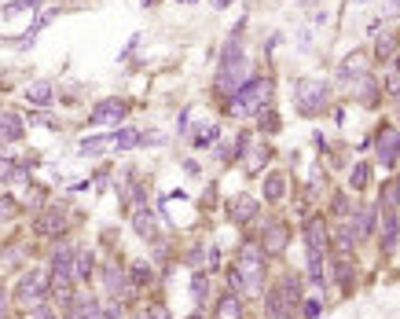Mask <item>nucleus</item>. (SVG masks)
<instances>
[{
  "mask_svg": "<svg viewBox=\"0 0 400 319\" xmlns=\"http://www.w3.org/2000/svg\"><path fill=\"white\" fill-rule=\"evenodd\" d=\"M213 319H243V297H239L235 290L220 294L217 308H213Z\"/></svg>",
  "mask_w": 400,
  "mask_h": 319,
  "instance_id": "nucleus-14",
  "label": "nucleus"
},
{
  "mask_svg": "<svg viewBox=\"0 0 400 319\" xmlns=\"http://www.w3.org/2000/svg\"><path fill=\"white\" fill-rule=\"evenodd\" d=\"M367 184H371V165H367V162H356L353 173H349V187H353V191H364Z\"/></svg>",
  "mask_w": 400,
  "mask_h": 319,
  "instance_id": "nucleus-25",
  "label": "nucleus"
},
{
  "mask_svg": "<svg viewBox=\"0 0 400 319\" xmlns=\"http://www.w3.org/2000/svg\"><path fill=\"white\" fill-rule=\"evenodd\" d=\"M375 151H378V162H382L386 169L397 165V158H400V132L393 129V125H386V129L375 136Z\"/></svg>",
  "mask_w": 400,
  "mask_h": 319,
  "instance_id": "nucleus-6",
  "label": "nucleus"
},
{
  "mask_svg": "<svg viewBox=\"0 0 400 319\" xmlns=\"http://www.w3.org/2000/svg\"><path fill=\"white\" fill-rule=\"evenodd\" d=\"M283 195H287V176H283V173H268L265 176V198L268 202H279Z\"/></svg>",
  "mask_w": 400,
  "mask_h": 319,
  "instance_id": "nucleus-22",
  "label": "nucleus"
},
{
  "mask_svg": "<svg viewBox=\"0 0 400 319\" xmlns=\"http://www.w3.org/2000/svg\"><path fill=\"white\" fill-rule=\"evenodd\" d=\"M386 92L389 95H400V59L389 62V78H386Z\"/></svg>",
  "mask_w": 400,
  "mask_h": 319,
  "instance_id": "nucleus-33",
  "label": "nucleus"
},
{
  "mask_svg": "<svg viewBox=\"0 0 400 319\" xmlns=\"http://www.w3.org/2000/svg\"><path fill=\"white\" fill-rule=\"evenodd\" d=\"M268 158H272V147H254V154L246 158V169L250 173H261V165H265Z\"/></svg>",
  "mask_w": 400,
  "mask_h": 319,
  "instance_id": "nucleus-31",
  "label": "nucleus"
},
{
  "mask_svg": "<svg viewBox=\"0 0 400 319\" xmlns=\"http://www.w3.org/2000/svg\"><path fill=\"white\" fill-rule=\"evenodd\" d=\"M334 213H338V217H349V198H345V195H334Z\"/></svg>",
  "mask_w": 400,
  "mask_h": 319,
  "instance_id": "nucleus-38",
  "label": "nucleus"
},
{
  "mask_svg": "<svg viewBox=\"0 0 400 319\" xmlns=\"http://www.w3.org/2000/svg\"><path fill=\"white\" fill-rule=\"evenodd\" d=\"M125 106L121 99H99L96 106H92V121L96 125H118V121H125Z\"/></svg>",
  "mask_w": 400,
  "mask_h": 319,
  "instance_id": "nucleus-9",
  "label": "nucleus"
},
{
  "mask_svg": "<svg viewBox=\"0 0 400 319\" xmlns=\"http://www.w3.org/2000/svg\"><path fill=\"white\" fill-rule=\"evenodd\" d=\"M272 78H250L243 88L231 95V110L235 114H261L272 103Z\"/></svg>",
  "mask_w": 400,
  "mask_h": 319,
  "instance_id": "nucleus-2",
  "label": "nucleus"
},
{
  "mask_svg": "<svg viewBox=\"0 0 400 319\" xmlns=\"http://www.w3.org/2000/svg\"><path fill=\"white\" fill-rule=\"evenodd\" d=\"M129 275H132L136 286H147V283L154 279V268H151V264H143V261H136L132 268H129Z\"/></svg>",
  "mask_w": 400,
  "mask_h": 319,
  "instance_id": "nucleus-28",
  "label": "nucleus"
},
{
  "mask_svg": "<svg viewBox=\"0 0 400 319\" xmlns=\"http://www.w3.org/2000/svg\"><path fill=\"white\" fill-rule=\"evenodd\" d=\"M397 48H400V37L393 34V29H386V34H378V40H375V59L378 62H393Z\"/></svg>",
  "mask_w": 400,
  "mask_h": 319,
  "instance_id": "nucleus-16",
  "label": "nucleus"
},
{
  "mask_svg": "<svg viewBox=\"0 0 400 319\" xmlns=\"http://www.w3.org/2000/svg\"><path fill=\"white\" fill-rule=\"evenodd\" d=\"M386 12L393 15V19H400V0H389V4H386Z\"/></svg>",
  "mask_w": 400,
  "mask_h": 319,
  "instance_id": "nucleus-44",
  "label": "nucleus"
},
{
  "mask_svg": "<svg viewBox=\"0 0 400 319\" xmlns=\"http://www.w3.org/2000/svg\"><path fill=\"white\" fill-rule=\"evenodd\" d=\"M231 4V0H213V8H228Z\"/></svg>",
  "mask_w": 400,
  "mask_h": 319,
  "instance_id": "nucleus-45",
  "label": "nucleus"
},
{
  "mask_svg": "<svg viewBox=\"0 0 400 319\" xmlns=\"http://www.w3.org/2000/svg\"><path fill=\"white\" fill-rule=\"evenodd\" d=\"M180 4H195V0H180Z\"/></svg>",
  "mask_w": 400,
  "mask_h": 319,
  "instance_id": "nucleus-46",
  "label": "nucleus"
},
{
  "mask_svg": "<svg viewBox=\"0 0 400 319\" xmlns=\"http://www.w3.org/2000/svg\"><path fill=\"white\" fill-rule=\"evenodd\" d=\"M62 228H67V209H45L40 217L34 220V235L40 239H51V235H62Z\"/></svg>",
  "mask_w": 400,
  "mask_h": 319,
  "instance_id": "nucleus-7",
  "label": "nucleus"
},
{
  "mask_svg": "<svg viewBox=\"0 0 400 319\" xmlns=\"http://www.w3.org/2000/svg\"><path fill=\"white\" fill-rule=\"evenodd\" d=\"M143 319H173V316H169V308H165L162 301H151L143 308Z\"/></svg>",
  "mask_w": 400,
  "mask_h": 319,
  "instance_id": "nucleus-35",
  "label": "nucleus"
},
{
  "mask_svg": "<svg viewBox=\"0 0 400 319\" xmlns=\"http://www.w3.org/2000/svg\"><path fill=\"white\" fill-rule=\"evenodd\" d=\"M400 206V180H389L382 187V209H397Z\"/></svg>",
  "mask_w": 400,
  "mask_h": 319,
  "instance_id": "nucleus-27",
  "label": "nucleus"
},
{
  "mask_svg": "<svg viewBox=\"0 0 400 319\" xmlns=\"http://www.w3.org/2000/svg\"><path fill=\"white\" fill-rule=\"evenodd\" d=\"M331 103V88L323 81H312V78H301L294 84V110L305 114V118H316V114H323Z\"/></svg>",
  "mask_w": 400,
  "mask_h": 319,
  "instance_id": "nucleus-3",
  "label": "nucleus"
},
{
  "mask_svg": "<svg viewBox=\"0 0 400 319\" xmlns=\"http://www.w3.org/2000/svg\"><path fill=\"white\" fill-rule=\"evenodd\" d=\"M30 319H56V312H51L48 305H37L34 312H30Z\"/></svg>",
  "mask_w": 400,
  "mask_h": 319,
  "instance_id": "nucleus-41",
  "label": "nucleus"
},
{
  "mask_svg": "<svg viewBox=\"0 0 400 319\" xmlns=\"http://www.w3.org/2000/svg\"><path fill=\"white\" fill-rule=\"evenodd\" d=\"M320 308H323L320 301H305V305H301V316H305V319H316V316H320Z\"/></svg>",
  "mask_w": 400,
  "mask_h": 319,
  "instance_id": "nucleus-40",
  "label": "nucleus"
},
{
  "mask_svg": "<svg viewBox=\"0 0 400 319\" xmlns=\"http://www.w3.org/2000/svg\"><path fill=\"white\" fill-rule=\"evenodd\" d=\"M92 268H96L92 250H78V257H73V275H78V283H89L92 279Z\"/></svg>",
  "mask_w": 400,
  "mask_h": 319,
  "instance_id": "nucleus-21",
  "label": "nucleus"
},
{
  "mask_svg": "<svg viewBox=\"0 0 400 319\" xmlns=\"http://www.w3.org/2000/svg\"><path fill=\"white\" fill-rule=\"evenodd\" d=\"M356 4H364V0H356Z\"/></svg>",
  "mask_w": 400,
  "mask_h": 319,
  "instance_id": "nucleus-47",
  "label": "nucleus"
},
{
  "mask_svg": "<svg viewBox=\"0 0 400 319\" xmlns=\"http://www.w3.org/2000/svg\"><path fill=\"white\" fill-rule=\"evenodd\" d=\"M114 136H96V140H81V154H103V147H110Z\"/></svg>",
  "mask_w": 400,
  "mask_h": 319,
  "instance_id": "nucleus-29",
  "label": "nucleus"
},
{
  "mask_svg": "<svg viewBox=\"0 0 400 319\" xmlns=\"http://www.w3.org/2000/svg\"><path fill=\"white\" fill-rule=\"evenodd\" d=\"M147 4H154V0H147Z\"/></svg>",
  "mask_w": 400,
  "mask_h": 319,
  "instance_id": "nucleus-48",
  "label": "nucleus"
},
{
  "mask_svg": "<svg viewBox=\"0 0 400 319\" xmlns=\"http://www.w3.org/2000/svg\"><path fill=\"white\" fill-rule=\"evenodd\" d=\"M103 283H107V290H110V297L114 301H129L132 297V275L125 272V268H118V264H107L103 268Z\"/></svg>",
  "mask_w": 400,
  "mask_h": 319,
  "instance_id": "nucleus-5",
  "label": "nucleus"
},
{
  "mask_svg": "<svg viewBox=\"0 0 400 319\" xmlns=\"http://www.w3.org/2000/svg\"><path fill=\"white\" fill-rule=\"evenodd\" d=\"M228 283L235 294H261L265 286V246L261 242H246L239 250V264L228 272Z\"/></svg>",
  "mask_w": 400,
  "mask_h": 319,
  "instance_id": "nucleus-1",
  "label": "nucleus"
},
{
  "mask_svg": "<svg viewBox=\"0 0 400 319\" xmlns=\"http://www.w3.org/2000/svg\"><path fill=\"white\" fill-rule=\"evenodd\" d=\"M378 209H382V206H360V209L353 213V231H356V239H371V235H375Z\"/></svg>",
  "mask_w": 400,
  "mask_h": 319,
  "instance_id": "nucleus-13",
  "label": "nucleus"
},
{
  "mask_svg": "<svg viewBox=\"0 0 400 319\" xmlns=\"http://www.w3.org/2000/svg\"><path fill=\"white\" fill-rule=\"evenodd\" d=\"M12 213H15V202H12V198H4V195H0V224H4V220H8V217H12Z\"/></svg>",
  "mask_w": 400,
  "mask_h": 319,
  "instance_id": "nucleus-39",
  "label": "nucleus"
},
{
  "mask_svg": "<svg viewBox=\"0 0 400 319\" xmlns=\"http://www.w3.org/2000/svg\"><path fill=\"white\" fill-rule=\"evenodd\" d=\"M356 99H360L364 106H375V103H378V84L367 78V73L360 78V84H356Z\"/></svg>",
  "mask_w": 400,
  "mask_h": 319,
  "instance_id": "nucleus-23",
  "label": "nucleus"
},
{
  "mask_svg": "<svg viewBox=\"0 0 400 319\" xmlns=\"http://www.w3.org/2000/svg\"><path fill=\"white\" fill-rule=\"evenodd\" d=\"M217 132H220V129H217V125H206V129H202V132H198V140H195V143H198V147H206L209 140H217Z\"/></svg>",
  "mask_w": 400,
  "mask_h": 319,
  "instance_id": "nucleus-37",
  "label": "nucleus"
},
{
  "mask_svg": "<svg viewBox=\"0 0 400 319\" xmlns=\"http://www.w3.org/2000/svg\"><path fill=\"white\" fill-rule=\"evenodd\" d=\"M26 99L37 103V106H48V103H51V84H48V81L30 84V88H26Z\"/></svg>",
  "mask_w": 400,
  "mask_h": 319,
  "instance_id": "nucleus-24",
  "label": "nucleus"
},
{
  "mask_svg": "<svg viewBox=\"0 0 400 319\" xmlns=\"http://www.w3.org/2000/svg\"><path fill=\"white\" fill-rule=\"evenodd\" d=\"M364 73H367V56L364 51H353L338 67V81H353V78H364Z\"/></svg>",
  "mask_w": 400,
  "mask_h": 319,
  "instance_id": "nucleus-17",
  "label": "nucleus"
},
{
  "mask_svg": "<svg viewBox=\"0 0 400 319\" xmlns=\"http://www.w3.org/2000/svg\"><path fill=\"white\" fill-rule=\"evenodd\" d=\"M305 246L309 253H327V220L323 217L305 220Z\"/></svg>",
  "mask_w": 400,
  "mask_h": 319,
  "instance_id": "nucleus-10",
  "label": "nucleus"
},
{
  "mask_svg": "<svg viewBox=\"0 0 400 319\" xmlns=\"http://www.w3.org/2000/svg\"><path fill=\"white\" fill-rule=\"evenodd\" d=\"M191 294H195V301H198V305L206 301V294H209V279H206V272H195V279H191Z\"/></svg>",
  "mask_w": 400,
  "mask_h": 319,
  "instance_id": "nucleus-32",
  "label": "nucleus"
},
{
  "mask_svg": "<svg viewBox=\"0 0 400 319\" xmlns=\"http://www.w3.org/2000/svg\"><path fill=\"white\" fill-rule=\"evenodd\" d=\"M70 319H103V308L96 297H78L70 308Z\"/></svg>",
  "mask_w": 400,
  "mask_h": 319,
  "instance_id": "nucleus-20",
  "label": "nucleus"
},
{
  "mask_svg": "<svg viewBox=\"0 0 400 319\" xmlns=\"http://www.w3.org/2000/svg\"><path fill=\"white\" fill-rule=\"evenodd\" d=\"M254 217H257V202L250 195H239L231 202V220H235V224H250Z\"/></svg>",
  "mask_w": 400,
  "mask_h": 319,
  "instance_id": "nucleus-18",
  "label": "nucleus"
},
{
  "mask_svg": "<svg viewBox=\"0 0 400 319\" xmlns=\"http://www.w3.org/2000/svg\"><path fill=\"white\" fill-rule=\"evenodd\" d=\"M48 279H51V272H45V268L26 272L15 286V305L26 308V312H34L37 305H45L48 301Z\"/></svg>",
  "mask_w": 400,
  "mask_h": 319,
  "instance_id": "nucleus-4",
  "label": "nucleus"
},
{
  "mask_svg": "<svg viewBox=\"0 0 400 319\" xmlns=\"http://www.w3.org/2000/svg\"><path fill=\"white\" fill-rule=\"evenodd\" d=\"M309 279L316 286L327 283V272H323V253H309Z\"/></svg>",
  "mask_w": 400,
  "mask_h": 319,
  "instance_id": "nucleus-26",
  "label": "nucleus"
},
{
  "mask_svg": "<svg viewBox=\"0 0 400 319\" xmlns=\"http://www.w3.org/2000/svg\"><path fill=\"white\" fill-rule=\"evenodd\" d=\"M4 316H8V290L0 286V319H4Z\"/></svg>",
  "mask_w": 400,
  "mask_h": 319,
  "instance_id": "nucleus-43",
  "label": "nucleus"
},
{
  "mask_svg": "<svg viewBox=\"0 0 400 319\" xmlns=\"http://www.w3.org/2000/svg\"><path fill=\"white\" fill-rule=\"evenodd\" d=\"M132 231L143 242H158V220H154V213L147 206L143 209H132Z\"/></svg>",
  "mask_w": 400,
  "mask_h": 319,
  "instance_id": "nucleus-12",
  "label": "nucleus"
},
{
  "mask_svg": "<svg viewBox=\"0 0 400 319\" xmlns=\"http://www.w3.org/2000/svg\"><path fill=\"white\" fill-rule=\"evenodd\" d=\"M136 143H143V136H140V132H132V129H125V132L114 136V147H118V151H132Z\"/></svg>",
  "mask_w": 400,
  "mask_h": 319,
  "instance_id": "nucleus-30",
  "label": "nucleus"
},
{
  "mask_svg": "<svg viewBox=\"0 0 400 319\" xmlns=\"http://www.w3.org/2000/svg\"><path fill=\"white\" fill-rule=\"evenodd\" d=\"M382 253H393L397 250V242H400V217H397V209H386V217H382Z\"/></svg>",
  "mask_w": 400,
  "mask_h": 319,
  "instance_id": "nucleus-15",
  "label": "nucleus"
},
{
  "mask_svg": "<svg viewBox=\"0 0 400 319\" xmlns=\"http://www.w3.org/2000/svg\"><path fill=\"white\" fill-rule=\"evenodd\" d=\"M287 239H290L287 224H283V220H272V224H265L261 246H265V253H283V250H287Z\"/></svg>",
  "mask_w": 400,
  "mask_h": 319,
  "instance_id": "nucleus-11",
  "label": "nucleus"
},
{
  "mask_svg": "<svg viewBox=\"0 0 400 319\" xmlns=\"http://www.w3.org/2000/svg\"><path fill=\"white\" fill-rule=\"evenodd\" d=\"M334 279H338L342 286L353 283V261H349V257H342L338 264H334Z\"/></svg>",
  "mask_w": 400,
  "mask_h": 319,
  "instance_id": "nucleus-34",
  "label": "nucleus"
},
{
  "mask_svg": "<svg viewBox=\"0 0 400 319\" xmlns=\"http://www.w3.org/2000/svg\"><path fill=\"white\" fill-rule=\"evenodd\" d=\"M261 129H265V132H279V114L261 110Z\"/></svg>",
  "mask_w": 400,
  "mask_h": 319,
  "instance_id": "nucleus-36",
  "label": "nucleus"
},
{
  "mask_svg": "<svg viewBox=\"0 0 400 319\" xmlns=\"http://www.w3.org/2000/svg\"><path fill=\"white\" fill-rule=\"evenodd\" d=\"M191 319H198V316H191Z\"/></svg>",
  "mask_w": 400,
  "mask_h": 319,
  "instance_id": "nucleus-49",
  "label": "nucleus"
},
{
  "mask_svg": "<svg viewBox=\"0 0 400 319\" xmlns=\"http://www.w3.org/2000/svg\"><path fill=\"white\" fill-rule=\"evenodd\" d=\"M40 202H45V191H30V195H26V206H40Z\"/></svg>",
  "mask_w": 400,
  "mask_h": 319,
  "instance_id": "nucleus-42",
  "label": "nucleus"
},
{
  "mask_svg": "<svg viewBox=\"0 0 400 319\" xmlns=\"http://www.w3.org/2000/svg\"><path fill=\"white\" fill-rule=\"evenodd\" d=\"M19 136H23V121H19V114L4 110L0 114V143H15Z\"/></svg>",
  "mask_w": 400,
  "mask_h": 319,
  "instance_id": "nucleus-19",
  "label": "nucleus"
},
{
  "mask_svg": "<svg viewBox=\"0 0 400 319\" xmlns=\"http://www.w3.org/2000/svg\"><path fill=\"white\" fill-rule=\"evenodd\" d=\"M309 4H312V0H309Z\"/></svg>",
  "mask_w": 400,
  "mask_h": 319,
  "instance_id": "nucleus-50",
  "label": "nucleus"
},
{
  "mask_svg": "<svg viewBox=\"0 0 400 319\" xmlns=\"http://www.w3.org/2000/svg\"><path fill=\"white\" fill-rule=\"evenodd\" d=\"M265 312H268V319H298V305L276 286V290H268V297H265Z\"/></svg>",
  "mask_w": 400,
  "mask_h": 319,
  "instance_id": "nucleus-8",
  "label": "nucleus"
}]
</instances>
